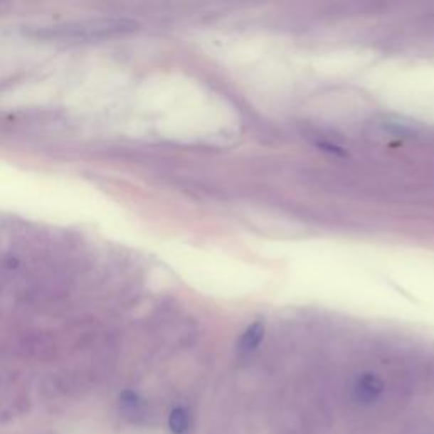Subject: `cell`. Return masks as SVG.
Returning a JSON list of instances; mask_svg holds the SVG:
<instances>
[{"label":"cell","mask_w":434,"mask_h":434,"mask_svg":"<svg viewBox=\"0 0 434 434\" xmlns=\"http://www.w3.org/2000/svg\"><path fill=\"white\" fill-rule=\"evenodd\" d=\"M382 392L383 382L379 376L371 374L361 375L360 379L356 380L355 387H353V397H355V401L360 402V404H371Z\"/></svg>","instance_id":"6da1fadb"},{"label":"cell","mask_w":434,"mask_h":434,"mask_svg":"<svg viewBox=\"0 0 434 434\" xmlns=\"http://www.w3.org/2000/svg\"><path fill=\"white\" fill-rule=\"evenodd\" d=\"M265 336V326L261 322H253V324L248 326V329L241 334V338L238 341V349L241 353H251L258 348Z\"/></svg>","instance_id":"7a4b0ae2"},{"label":"cell","mask_w":434,"mask_h":434,"mask_svg":"<svg viewBox=\"0 0 434 434\" xmlns=\"http://www.w3.org/2000/svg\"><path fill=\"white\" fill-rule=\"evenodd\" d=\"M168 426H170L171 433L185 434L190 428V414L184 407H176V409L171 411L170 418H168Z\"/></svg>","instance_id":"3957f363"},{"label":"cell","mask_w":434,"mask_h":434,"mask_svg":"<svg viewBox=\"0 0 434 434\" xmlns=\"http://www.w3.org/2000/svg\"><path fill=\"white\" fill-rule=\"evenodd\" d=\"M121 401H122V404L127 407V409H134V407L139 406V397L131 391H124L121 393Z\"/></svg>","instance_id":"277c9868"}]
</instances>
